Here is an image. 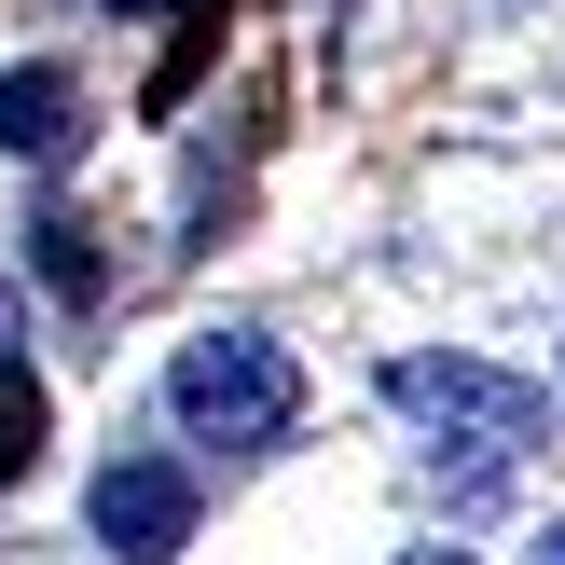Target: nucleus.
Instances as JSON below:
<instances>
[{
  "mask_svg": "<svg viewBox=\"0 0 565 565\" xmlns=\"http://www.w3.org/2000/svg\"><path fill=\"white\" fill-rule=\"evenodd\" d=\"M28 469H42V373L0 359V483H28Z\"/></svg>",
  "mask_w": 565,
  "mask_h": 565,
  "instance_id": "obj_5",
  "label": "nucleus"
},
{
  "mask_svg": "<svg viewBox=\"0 0 565 565\" xmlns=\"http://www.w3.org/2000/svg\"><path fill=\"white\" fill-rule=\"evenodd\" d=\"M166 414H180V441L263 456V441H290L303 373H290V345H276V331H193L180 373H166Z\"/></svg>",
  "mask_w": 565,
  "mask_h": 565,
  "instance_id": "obj_2",
  "label": "nucleus"
},
{
  "mask_svg": "<svg viewBox=\"0 0 565 565\" xmlns=\"http://www.w3.org/2000/svg\"><path fill=\"white\" fill-rule=\"evenodd\" d=\"M14 318H28V303H14V276H0V359H14Z\"/></svg>",
  "mask_w": 565,
  "mask_h": 565,
  "instance_id": "obj_7",
  "label": "nucleus"
},
{
  "mask_svg": "<svg viewBox=\"0 0 565 565\" xmlns=\"http://www.w3.org/2000/svg\"><path fill=\"white\" fill-rule=\"evenodd\" d=\"M0 152H14V166H70L83 152V83L55 70V55L0 70Z\"/></svg>",
  "mask_w": 565,
  "mask_h": 565,
  "instance_id": "obj_4",
  "label": "nucleus"
},
{
  "mask_svg": "<svg viewBox=\"0 0 565 565\" xmlns=\"http://www.w3.org/2000/svg\"><path fill=\"white\" fill-rule=\"evenodd\" d=\"M83 524H97L110 565H166V552L193 539V469L180 456H110L97 497H83Z\"/></svg>",
  "mask_w": 565,
  "mask_h": 565,
  "instance_id": "obj_3",
  "label": "nucleus"
},
{
  "mask_svg": "<svg viewBox=\"0 0 565 565\" xmlns=\"http://www.w3.org/2000/svg\"><path fill=\"white\" fill-rule=\"evenodd\" d=\"M414 565H469V552H414Z\"/></svg>",
  "mask_w": 565,
  "mask_h": 565,
  "instance_id": "obj_10",
  "label": "nucleus"
},
{
  "mask_svg": "<svg viewBox=\"0 0 565 565\" xmlns=\"http://www.w3.org/2000/svg\"><path fill=\"white\" fill-rule=\"evenodd\" d=\"M110 14H166V0H110Z\"/></svg>",
  "mask_w": 565,
  "mask_h": 565,
  "instance_id": "obj_9",
  "label": "nucleus"
},
{
  "mask_svg": "<svg viewBox=\"0 0 565 565\" xmlns=\"http://www.w3.org/2000/svg\"><path fill=\"white\" fill-rule=\"evenodd\" d=\"M386 401H401L414 428H441V441L469 456V469H456V511H483V497H497V469H511L524 441L552 428V401H539L524 373H497V359H456V345L386 359Z\"/></svg>",
  "mask_w": 565,
  "mask_h": 565,
  "instance_id": "obj_1",
  "label": "nucleus"
},
{
  "mask_svg": "<svg viewBox=\"0 0 565 565\" xmlns=\"http://www.w3.org/2000/svg\"><path fill=\"white\" fill-rule=\"evenodd\" d=\"M42 276H55V290H97V235H83V207H42Z\"/></svg>",
  "mask_w": 565,
  "mask_h": 565,
  "instance_id": "obj_6",
  "label": "nucleus"
},
{
  "mask_svg": "<svg viewBox=\"0 0 565 565\" xmlns=\"http://www.w3.org/2000/svg\"><path fill=\"white\" fill-rule=\"evenodd\" d=\"M524 565H565V524H539V552H524Z\"/></svg>",
  "mask_w": 565,
  "mask_h": 565,
  "instance_id": "obj_8",
  "label": "nucleus"
}]
</instances>
